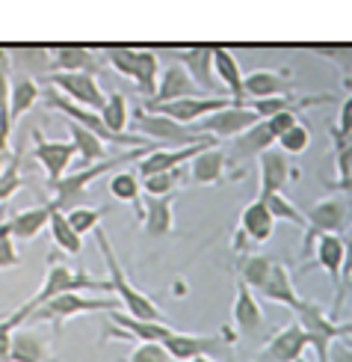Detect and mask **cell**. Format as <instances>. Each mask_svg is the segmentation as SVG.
<instances>
[{
    "label": "cell",
    "mask_w": 352,
    "mask_h": 362,
    "mask_svg": "<svg viewBox=\"0 0 352 362\" xmlns=\"http://www.w3.org/2000/svg\"><path fill=\"white\" fill-rule=\"evenodd\" d=\"M74 291H80V294H83V291H110V279L101 282V279H95V276H89L86 270H71V267H66L63 262L51 255V264H48V274H44L42 288L33 294V300H30V303H24L21 309H15L9 318H6V324H9V327H24V321H27L39 306H44L48 300H54V297H59V294H74Z\"/></svg>",
    "instance_id": "cell-1"
},
{
    "label": "cell",
    "mask_w": 352,
    "mask_h": 362,
    "mask_svg": "<svg viewBox=\"0 0 352 362\" xmlns=\"http://www.w3.org/2000/svg\"><path fill=\"white\" fill-rule=\"evenodd\" d=\"M95 244H98V250H101V255H104L107 274H110V291L116 294L119 306L125 309V315H131V318H140V321H163L160 306L131 282L128 270L121 267L119 255H116V250H113V244H110V238H107V232L101 229V226L95 229Z\"/></svg>",
    "instance_id": "cell-2"
},
{
    "label": "cell",
    "mask_w": 352,
    "mask_h": 362,
    "mask_svg": "<svg viewBox=\"0 0 352 362\" xmlns=\"http://www.w3.org/2000/svg\"><path fill=\"white\" fill-rule=\"evenodd\" d=\"M148 152L154 148H133V152H121L119 158H107L101 163H92V167H83V170H71L68 175H63L54 185V199L48 202L54 211H68L71 208H86L89 205V185L98 181L104 173H110L121 163H131V160H142Z\"/></svg>",
    "instance_id": "cell-3"
},
{
    "label": "cell",
    "mask_w": 352,
    "mask_h": 362,
    "mask_svg": "<svg viewBox=\"0 0 352 362\" xmlns=\"http://www.w3.org/2000/svg\"><path fill=\"white\" fill-rule=\"evenodd\" d=\"M293 312H296V324L305 333V341H308V351L314 354L317 362H329L332 344L338 339L352 336V324H338L323 306L314 303V300H302Z\"/></svg>",
    "instance_id": "cell-4"
},
{
    "label": "cell",
    "mask_w": 352,
    "mask_h": 362,
    "mask_svg": "<svg viewBox=\"0 0 352 362\" xmlns=\"http://www.w3.org/2000/svg\"><path fill=\"white\" fill-rule=\"evenodd\" d=\"M136 137H142L148 143H154L157 148H181V146H198V143H210L217 137L207 134H195L187 125H178L175 119L160 116V113H148V110H133L131 113V125Z\"/></svg>",
    "instance_id": "cell-5"
},
{
    "label": "cell",
    "mask_w": 352,
    "mask_h": 362,
    "mask_svg": "<svg viewBox=\"0 0 352 362\" xmlns=\"http://www.w3.org/2000/svg\"><path fill=\"white\" fill-rule=\"evenodd\" d=\"M116 306H119L116 297H83L80 291H74V294H59V297L48 300L44 306H39V309L24 321V327H30V324H51L54 329H63L66 321L78 318V315L116 312Z\"/></svg>",
    "instance_id": "cell-6"
},
{
    "label": "cell",
    "mask_w": 352,
    "mask_h": 362,
    "mask_svg": "<svg viewBox=\"0 0 352 362\" xmlns=\"http://www.w3.org/2000/svg\"><path fill=\"white\" fill-rule=\"evenodd\" d=\"M104 57L110 59V66L131 78L140 86V95L148 101L154 95L157 81H160V59L154 51H133V48H107Z\"/></svg>",
    "instance_id": "cell-7"
},
{
    "label": "cell",
    "mask_w": 352,
    "mask_h": 362,
    "mask_svg": "<svg viewBox=\"0 0 352 362\" xmlns=\"http://www.w3.org/2000/svg\"><path fill=\"white\" fill-rule=\"evenodd\" d=\"M44 86L56 89L59 95H66L71 104H78V107L95 110V113H101L104 101H107V93H104L101 83H98V74H89V71L48 74V78H44Z\"/></svg>",
    "instance_id": "cell-8"
},
{
    "label": "cell",
    "mask_w": 352,
    "mask_h": 362,
    "mask_svg": "<svg viewBox=\"0 0 352 362\" xmlns=\"http://www.w3.org/2000/svg\"><path fill=\"white\" fill-rule=\"evenodd\" d=\"M231 98H222V95H195V98H181V101H172V104H160V107H142L148 113H160V116H169L175 119L178 125H198L202 119L219 113L225 107H231Z\"/></svg>",
    "instance_id": "cell-9"
},
{
    "label": "cell",
    "mask_w": 352,
    "mask_h": 362,
    "mask_svg": "<svg viewBox=\"0 0 352 362\" xmlns=\"http://www.w3.org/2000/svg\"><path fill=\"white\" fill-rule=\"evenodd\" d=\"M78 158V148L71 140H44L42 131H33V160L42 163L48 185L54 187L59 178L71 173V160Z\"/></svg>",
    "instance_id": "cell-10"
},
{
    "label": "cell",
    "mask_w": 352,
    "mask_h": 362,
    "mask_svg": "<svg viewBox=\"0 0 352 362\" xmlns=\"http://www.w3.org/2000/svg\"><path fill=\"white\" fill-rule=\"evenodd\" d=\"M305 220L317 235H344L352 229V205L341 196H326L305 211Z\"/></svg>",
    "instance_id": "cell-11"
},
{
    "label": "cell",
    "mask_w": 352,
    "mask_h": 362,
    "mask_svg": "<svg viewBox=\"0 0 352 362\" xmlns=\"http://www.w3.org/2000/svg\"><path fill=\"white\" fill-rule=\"evenodd\" d=\"M175 333L169 324L163 321H140L131 318L125 312H107V339H133L136 344L140 341H166Z\"/></svg>",
    "instance_id": "cell-12"
},
{
    "label": "cell",
    "mask_w": 352,
    "mask_h": 362,
    "mask_svg": "<svg viewBox=\"0 0 352 362\" xmlns=\"http://www.w3.org/2000/svg\"><path fill=\"white\" fill-rule=\"evenodd\" d=\"M261 119H257L246 104H231V107H225L219 113H213L207 119H202L198 125H193L195 134H207V137H222V140H234L240 137L243 131H249L252 125H257Z\"/></svg>",
    "instance_id": "cell-13"
},
{
    "label": "cell",
    "mask_w": 352,
    "mask_h": 362,
    "mask_svg": "<svg viewBox=\"0 0 352 362\" xmlns=\"http://www.w3.org/2000/svg\"><path fill=\"white\" fill-rule=\"evenodd\" d=\"M175 196L178 193H169V196H148L142 193V199L136 202V220L142 223L145 235H172L175 229Z\"/></svg>",
    "instance_id": "cell-14"
},
{
    "label": "cell",
    "mask_w": 352,
    "mask_h": 362,
    "mask_svg": "<svg viewBox=\"0 0 352 362\" xmlns=\"http://www.w3.org/2000/svg\"><path fill=\"white\" fill-rule=\"evenodd\" d=\"M257 175H261V193L257 196H272V193H284V187L299 173L293 170V163H290V158L281 152V148L272 146L257 158Z\"/></svg>",
    "instance_id": "cell-15"
},
{
    "label": "cell",
    "mask_w": 352,
    "mask_h": 362,
    "mask_svg": "<svg viewBox=\"0 0 352 362\" xmlns=\"http://www.w3.org/2000/svg\"><path fill=\"white\" fill-rule=\"evenodd\" d=\"M217 140L210 143H198V146H181V148H154V152H148L140 167H136V175L140 178H151L157 173H169V170H181L183 163H190L195 155H202L205 148H213Z\"/></svg>",
    "instance_id": "cell-16"
},
{
    "label": "cell",
    "mask_w": 352,
    "mask_h": 362,
    "mask_svg": "<svg viewBox=\"0 0 352 362\" xmlns=\"http://www.w3.org/2000/svg\"><path fill=\"white\" fill-rule=\"evenodd\" d=\"M195 93H198V86L193 83L187 69H183L181 63H169L160 71L154 95H151L148 101H142V107H160V104H172V101H181V98H195Z\"/></svg>",
    "instance_id": "cell-17"
},
{
    "label": "cell",
    "mask_w": 352,
    "mask_h": 362,
    "mask_svg": "<svg viewBox=\"0 0 352 362\" xmlns=\"http://www.w3.org/2000/svg\"><path fill=\"white\" fill-rule=\"evenodd\" d=\"M305 351H308V341H305L302 327L293 321L267 339L264 351H261V362H302Z\"/></svg>",
    "instance_id": "cell-18"
},
{
    "label": "cell",
    "mask_w": 352,
    "mask_h": 362,
    "mask_svg": "<svg viewBox=\"0 0 352 362\" xmlns=\"http://www.w3.org/2000/svg\"><path fill=\"white\" fill-rule=\"evenodd\" d=\"M231 321L234 327L240 329V333H246V336H257V333H264V309H261V300L255 297V291L249 288L246 282H240L234 285V306H231Z\"/></svg>",
    "instance_id": "cell-19"
},
{
    "label": "cell",
    "mask_w": 352,
    "mask_h": 362,
    "mask_svg": "<svg viewBox=\"0 0 352 362\" xmlns=\"http://www.w3.org/2000/svg\"><path fill=\"white\" fill-rule=\"evenodd\" d=\"M290 89V74L287 71H272V69H257L252 74H243V95L246 101H261V98H275L287 95Z\"/></svg>",
    "instance_id": "cell-20"
},
{
    "label": "cell",
    "mask_w": 352,
    "mask_h": 362,
    "mask_svg": "<svg viewBox=\"0 0 352 362\" xmlns=\"http://www.w3.org/2000/svg\"><path fill=\"white\" fill-rule=\"evenodd\" d=\"M178 63L187 69L193 83L205 93L217 95V74H213V48H183L172 54Z\"/></svg>",
    "instance_id": "cell-21"
},
{
    "label": "cell",
    "mask_w": 352,
    "mask_h": 362,
    "mask_svg": "<svg viewBox=\"0 0 352 362\" xmlns=\"http://www.w3.org/2000/svg\"><path fill=\"white\" fill-rule=\"evenodd\" d=\"M272 146H275V134L269 131V125L261 119L257 125H252L249 131H243L240 137H234L231 148H228L225 155H228V163H231V160H257Z\"/></svg>",
    "instance_id": "cell-22"
},
{
    "label": "cell",
    "mask_w": 352,
    "mask_h": 362,
    "mask_svg": "<svg viewBox=\"0 0 352 362\" xmlns=\"http://www.w3.org/2000/svg\"><path fill=\"white\" fill-rule=\"evenodd\" d=\"M222 336H187V333H175L163 341L166 354L169 359H178V362H190L195 356H207V354H217L222 348Z\"/></svg>",
    "instance_id": "cell-23"
},
{
    "label": "cell",
    "mask_w": 352,
    "mask_h": 362,
    "mask_svg": "<svg viewBox=\"0 0 352 362\" xmlns=\"http://www.w3.org/2000/svg\"><path fill=\"white\" fill-rule=\"evenodd\" d=\"M272 229H275V220L269 214L267 202L257 196V199H252L246 208H243L240 214V235L249 240V244H267V240L272 238Z\"/></svg>",
    "instance_id": "cell-24"
},
{
    "label": "cell",
    "mask_w": 352,
    "mask_h": 362,
    "mask_svg": "<svg viewBox=\"0 0 352 362\" xmlns=\"http://www.w3.org/2000/svg\"><path fill=\"white\" fill-rule=\"evenodd\" d=\"M257 294H261L264 300L279 303V306H287V309H296L302 303V297H299L296 285H293V276H290L287 264H281V262H272L269 276H267V282L261 285V288H257Z\"/></svg>",
    "instance_id": "cell-25"
},
{
    "label": "cell",
    "mask_w": 352,
    "mask_h": 362,
    "mask_svg": "<svg viewBox=\"0 0 352 362\" xmlns=\"http://www.w3.org/2000/svg\"><path fill=\"white\" fill-rule=\"evenodd\" d=\"M71 71H98V57L95 51L80 48V45H68V48H54L51 51V71L48 74H71Z\"/></svg>",
    "instance_id": "cell-26"
},
{
    "label": "cell",
    "mask_w": 352,
    "mask_h": 362,
    "mask_svg": "<svg viewBox=\"0 0 352 362\" xmlns=\"http://www.w3.org/2000/svg\"><path fill=\"white\" fill-rule=\"evenodd\" d=\"M51 205H36V208H27V211H18L12 220H6L9 226V235L12 240H36L44 229H48V223H51Z\"/></svg>",
    "instance_id": "cell-27"
},
{
    "label": "cell",
    "mask_w": 352,
    "mask_h": 362,
    "mask_svg": "<svg viewBox=\"0 0 352 362\" xmlns=\"http://www.w3.org/2000/svg\"><path fill=\"white\" fill-rule=\"evenodd\" d=\"M225 170H228V155L222 152L219 146L205 148L202 155H195L190 160L193 185H219V181L225 178Z\"/></svg>",
    "instance_id": "cell-28"
},
{
    "label": "cell",
    "mask_w": 352,
    "mask_h": 362,
    "mask_svg": "<svg viewBox=\"0 0 352 362\" xmlns=\"http://www.w3.org/2000/svg\"><path fill=\"white\" fill-rule=\"evenodd\" d=\"M66 128H68V134H71L74 148H78V170L92 167L95 160H98V163L107 160V143L98 137L95 131H89V128H83V125H78V122H68V119H66Z\"/></svg>",
    "instance_id": "cell-29"
},
{
    "label": "cell",
    "mask_w": 352,
    "mask_h": 362,
    "mask_svg": "<svg viewBox=\"0 0 352 362\" xmlns=\"http://www.w3.org/2000/svg\"><path fill=\"white\" fill-rule=\"evenodd\" d=\"M12 362H54L51 348L39 333L27 327L12 329Z\"/></svg>",
    "instance_id": "cell-30"
},
{
    "label": "cell",
    "mask_w": 352,
    "mask_h": 362,
    "mask_svg": "<svg viewBox=\"0 0 352 362\" xmlns=\"http://www.w3.org/2000/svg\"><path fill=\"white\" fill-rule=\"evenodd\" d=\"M213 74L225 83V89L231 93L234 104H246V95H243V69L237 63V57L225 48H213Z\"/></svg>",
    "instance_id": "cell-31"
},
{
    "label": "cell",
    "mask_w": 352,
    "mask_h": 362,
    "mask_svg": "<svg viewBox=\"0 0 352 362\" xmlns=\"http://www.w3.org/2000/svg\"><path fill=\"white\" fill-rule=\"evenodd\" d=\"M39 98H42L39 81L27 78V74H12V86H9V119H12V125H15V119H21L27 110H33Z\"/></svg>",
    "instance_id": "cell-32"
},
{
    "label": "cell",
    "mask_w": 352,
    "mask_h": 362,
    "mask_svg": "<svg viewBox=\"0 0 352 362\" xmlns=\"http://www.w3.org/2000/svg\"><path fill=\"white\" fill-rule=\"evenodd\" d=\"M317 267H323L334 285H341V267H344V238L341 235H320L314 244Z\"/></svg>",
    "instance_id": "cell-33"
},
{
    "label": "cell",
    "mask_w": 352,
    "mask_h": 362,
    "mask_svg": "<svg viewBox=\"0 0 352 362\" xmlns=\"http://www.w3.org/2000/svg\"><path fill=\"white\" fill-rule=\"evenodd\" d=\"M101 122L104 128L113 134V137H125V131L131 125V107H128V98L121 95V93H110L104 101V107H101Z\"/></svg>",
    "instance_id": "cell-34"
},
{
    "label": "cell",
    "mask_w": 352,
    "mask_h": 362,
    "mask_svg": "<svg viewBox=\"0 0 352 362\" xmlns=\"http://www.w3.org/2000/svg\"><path fill=\"white\" fill-rule=\"evenodd\" d=\"M48 232H51V238H54V244L63 250V252H68V255H80V252H83V238L71 229L66 211H51Z\"/></svg>",
    "instance_id": "cell-35"
},
{
    "label": "cell",
    "mask_w": 352,
    "mask_h": 362,
    "mask_svg": "<svg viewBox=\"0 0 352 362\" xmlns=\"http://www.w3.org/2000/svg\"><path fill=\"white\" fill-rule=\"evenodd\" d=\"M272 255H261V252H252L246 255L240 264H237V274H240V282H246L252 291H257L261 285L267 282L269 270H272Z\"/></svg>",
    "instance_id": "cell-36"
},
{
    "label": "cell",
    "mask_w": 352,
    "mask_h": 362,
    "mask_svg": "<svg viewBox=\"0 0 352 362\" xmlns=\"http://www.w3.org/2000/svg\"><path fill=\"white\" fill-rule=\"evenodd\" d=\"M261 199L267 202V208H269V214H272V220H284V223H290V226H296V229H308V220H305V211H299L293 202L287 199L284 193H272V196H261Z\"/></svg>",
    "instance_id": "cell-37"
},
{
    "label": "cell",
    "mask_w": 352,
    "mask_h": 362,
    "mask_svg": "<svg viewBox=\"0 0 352 362\" xmlns=\"http://www.w3.org/2000/svg\"><path fill=\"white\" fill-rule=\"evenodd\" d=\"M107 190H110V196H113V199H119V202L136 205L142 199V181H140V175H136V173H116L110 178V185H107Z\"/></svg>",
    "instance_id": "cell-38"
},
{
    "label": "cell",
    "mask_w": 352,
    "mask_h": 362,
    "mask_svg": "<svg viewBox=\"0 0 352 362\" xmlns=\"http://www.w3.org/2000/svg\"><path fill=\"white\" fill-rule=\"evenodd\" d=\"M107 214H110V205H98V208L86 205V208H71L66 217H68V223H71V229L83 238V235H89V232H95Z\"/></svg>",
    "instance_id": "cell-39"
},
{
    "label": "cell",
    "mask_w": 352,
    "mask_h": 362,
    "mask_svg": "<svg viewBox=\"0 0 352 362\" xmlns=\"http://www.w3.org/2000/svg\"><path fill=\"white\" fill-rule=\"evenodd\" d=\"M21 187H24V178H21V152H15V155L6 158L4 173H0V205L9 202Z\"/></svg>",
    "instance_id": "cell-40"
},
{
    "label": "cell",
    "mask_w": 352,
    "mask_h": 362,
    "mask_svg": "<svg viewBox=\"0 0 352 362\" xmlns=\"http://www.w3.org/2000/svg\"><path fill=\"white\" fill-rule=\"evenodd\" d=\"M9 86H12V59H9V51H0V131L4 134H12Z\"/></svg>",
    "instance_id": "cell-41"
},
{
    "label": "cell",
    "mask_w": 352,
    "mask_h": 362,
    "mask_svg": "<svg viewBox=\"0 0 352 362\" xmlns=\"http://www.w3.org/2000/svg\"><path fill=\"white\" fill-rule=\"evenodd\" d=\"M275 146H279L284 155H302V152H308V146H311V128L299 122L296 128H290L287 134H281V137L275 140Z\"/></svg>",
    "instance_id": "cell-42"
},
{
    "label": "cell",
    "mask_w": 352,
    "mask_h": 362,
    "mask_svg": "<svg viewBox=\"0 0 352 362\" xmlns=\"http://www.w3.org/2000/svg\"><path fill=\"white\" fill-rule=\"evenodd\" d=\"M178 185H181V170L157 173L151 178H142V193H148V196H169V193H178Z\"/></svg>",
    "instance_id": "cell-43"
},
{
    "label": "cell",
    "mask_w": 352,
    "mask_h": 362,
    "mask_svg": "<svg viewBox=\"0 0 352 362\" xmlns=\"http://www.w3.org/2000/svg\"><path fill=\"white\" fill-rule=\"evenodd\" d=\"M349 238H344V267H341V285H338V297H334V309H332V318L338 321L341 318V309H344V297H346V285L352 279V229L346 232Z\"/></svg>",
    "instance_id": "cell-44"
},
{
    "label": "cell",
    "mask_w": 352,
    "mask_h": 362,
    "mask_svg": "<svg viewBox=\"0 0 352 362\" xmlns=\"http://www.w3.org/2000/svg\"><path fill=\"white\" fill-rule=\"evenodd\" d=\"M12 267H21V255H18V250H15L9 226L0 223V270H12Z\"/></svg>",
    "instance_id": "cell-45"
},
{
    "label": "cell",
    "mask_w": 352,
    "mask_h": 362,
    "mask_svg": "<svg viewBox=\"0 0 352 362\" xmlns=\"http://www.w3.org/2000/svg\"><path fill=\"white\" fill-rule=\"evenodd\" d=\"M128 362H169V354H166V348L160 341H140L131 351Z\"/></svg>",
    "instance_id": "cell-46"
},
{
    "label": "cell",
    "mask_w": 352,
    "mask_h": 362,
    "mask_svg": "<svg viewBox=\"0 0 352 362\" xmlns=\"http://www.w3.org/2000/svg\"><path fill=\"white\" fill-rule=\"evenodd\" d=\"M352 137V95L341 104V113H338V125L332 128V140H334V146L338 143H346Z\"/></svg>",
    "instance_id": "cell-47"
},
{
    "label": "cell",
    "mask_w": 352,
    "mask_h": 362,
    "mask_svg": "<svg viewBox=\"0 0 352 362\" xmlns=\"http://www.w3.org/2000/svg\"><path fill=\"white\" fill-rule=\"evenodd\" d=\"M314 57H323L329 63H334L346 78L352 74V48H314Z\"/></svg>",
    "instance_id": "cell-48"
},
{
    "label": "cell",
    "mask_w": 352,
    "mask_h": 362,
    "mask_svg": "<svg viewBox=\"0 0 352 362\" xmlns=\"http://www.w3.org/2000/svg\"><path fill=\"white\" fill-rule=\"evenodd\" d=\"M334 167H338V181L334 185H341V181L349 178V170H352V140L334 146Z\"/></svg>",
    "instance_id": "cell-49"
},
{
    "label": "cell",
    "mask_w": 352,
    "mask_h": 362,
    "mask_svg": "<svg viewBox=\"0 0 352 362\" xmlns=\"http://www.w3.org/2000/svg\"><path fill=\"white\" fill-rule=\"evenodd\" d=\"M267 125H269V131L275 134V140H279L281 134H287L290 128H296V125H299V113H293V110H281V113L269 116V119H267Z\"/></svg>",
    "instance_id": "cell-50"
},
{
    "label": "cell",
    "mask_w": 352,
    "mask_h": 362,
    "mask_svg": "<svg viewBox=\"0 0 352 362\" xmlns=\"http://www.w3.org/2000/svg\"><path fill=\"white\" fill-rule=\"evenodd\" d=\"M12 329L6 324V318L0 321V362H12Z\"/></svg>",
    "instance_id": "cell-51"
},
{
    "label": "cell",
    "mask_w": 352,
    "mask_h": 362,
    "mask_svg": "<svg viewBox=\"0 0 352 362\" xmlns=\"http://www.w3.org/2000/svg\"><path fill=\"white\" fill-rule=\"evenodd\" d=\"M329 362H352V344L346 339H338L329 351Z\"/></svg>",
    "instance_id": "cell-52"
},
{
    "label": "cell",
    "mask_w": 352,
    "mask_h": 362,
    "mask_svg": "<svg viewBox=\"0 0 352 362\" xmlns=\"http://www.w3.org/2000/svg\"><path fill=\"white\" fill-rule=\"evenodd\" d=\"M0 158H9V134L0 131Z\"/></svg>",
    "instance_id": "cell-53"
},
{
    "label": "cell",
    "mask_w": 352,
    "mask_h": 362,
    "mask_svg": "<svg viewBox=\"0 0 352 362\" xmlns=\"http://www.w3.org/2000/svg\"><path fill=\"white\" fill-rule=\"evenodd\" d=\"M338 190H352V170H349V178L346 181H341V185H334Z\"/></svg>",
    "instance_id": "cell-54"
},
{
    "label": "cell",
    "mask_w": 352,
    "mask_h": 362,
    "mask_svg": "<svg viewBox=\"0 0 352 362\" xmlns=\"http://www.w3.org/2000/svg\"><path fill=\"white\" fill-rule=\"evenodd\" d=\"M190 362H217V359H210V356H195V359H190Z\"/></svg>",
    "instance_id": "cell-55"
},
{
    "label": "cell",
    "mask_w": 352,
    "mask_h": 362,
    "mask_svg": "<svg viewBox=\"0 0 352 362\" xmlns=\"http://www.w3.org/2000/svg\"><path fill=\"white\" fill-rule=\"evenodd\" d=\"M4 163H6V158H0V173H4Z\"/></svg>",
    "instance_id": "cell-56"
},
{
    "label": "cell",
    "mask_w": 352,
    "mask_h": 362,
    "mask_svg": "<svg viewBox=\"0 0 352 362\" xmlns=\"http://www.w3.org/2000/svg\"><path fill=\"white\" fill-rule=\"evenodd\" d=\"M346 341H349V344H352V336H349V339H346Z\"/></svg>",
    "instance_id": "cell-57"
},
{
    "label": "cell",
    "mask_w": 352,
    "mask_h": 362,
    "mask_svg": "<svg viewBox=\"0 0 352 362\" xmlns=\"http://www.w3.org/2000/svg\"><path fill=\"white\" fill-rule=\"evenodd\" d=\"M0 321H4V318H0Z\"/></svg>",
    "instance_id": "cell-58"
}]
</instances>
